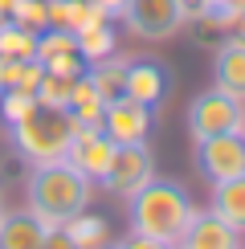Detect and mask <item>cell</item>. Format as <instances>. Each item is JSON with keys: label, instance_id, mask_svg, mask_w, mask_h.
Segmentation results:
<instances>
[{"label": "cell", "instance_id": "24", "mask_svg": "<svg viewBox=\"0 0 245 249\" xmlns=\"http://www.w3.org/2000/svg\"><path fill=\"white\" fill-rule=\"evenodd\" d=\"M86 66H90V61L82 57L78 49H74V53H61V57H53V61H45L49 74H61V78H82V74H86Z\"/></svg>", "mask_w": 245, "mask_h": 249}, {"label": "cell", "instance_id": "33", "mask_svg": "<svg viewBox=\"0 0 245 249\" xmlns=\"http://www.w3.org/2000/svg\"><path fill=\"white\" fill-rule=\"evenodd\" d=\"M0 216H4V196H0Z\"/></svg>", "mask_w": 245, "mask_h": 249}, {"label": "cell", "instance_id": "21", "mask_svg": "<svg viewBox=\"0 0 245 249\" xmlns=\"http://www.w3.org/2000/svg\"><path fill=\"white\" fill-rule=\"evenodd\" d=\"M70 86H74V78H61V74H41L37 82V107H49V110H66V102H70Z\"/></svg>", "mask_w": 245, "mask_h": 249}, {"label": "cell", "instance_id": "22", "mask_svg": "<svg viewBox=\"0 0 245 249\" xmlns=\"http://www.w3.org/2000/svg\"><path fill=\"white\" fill-rule=\"evenodd\" d=\"M37 110V94L33 90H0V119L13 127V123H20L25 115H33Z\"/></svg>", "mask_w": 245, "mask_h": 249}, {"label": "cell", "instance_id": "23", "mask_svg": "<svg viewBox=\"0 0 245 249\" xmlns=\"http://www.w3.org/2000/svg\"><path fill=\"white\" fill-rule=\"evenodd\" d=\"M13 20H17V25H25L29 33H41V29H49V0H17Z\"/></svg>", "mask_w": 245, "mask_h": 249}, {"label": "cell", "instance_id": "14", "mask_svg": "<svg viewBox=\"0 0 245 249\" xmlns=\"http://www.w3.org/2000/svg\"><path fill=\"white\" fill-rule=\"evenodd\" d=\"M168 70L159 66V61H131V70H127V94L135 98V102H147V107H159L163 94H168Z\"/></svg>", "mask_w": 245, "mask_h": 249}, {"label": "cell", "instance_id": "9", "mask_svg": "<svg viewBox=\"0 0 245 249\" xmlns=\"http://www.w3.org/2000/svg\"><path fill=\"white\" fill-rule=\"evenodd\" d=\"M151 123H156V107H147V102H135V98H119L106 107V115H102V131L110 135L115 143H139L151 135Z\"/></svg>", "mask_w": 245, "mask_h": 249}, {"label": "cell", "instance_id": "10", "mask_svg": "<svg viewBox=\"0 0 245 249\" xmlns=\"http://www.w3.org/2000/svg\"><path fill=\"white\" fill-rule=\"evenodd\" d=\"M212 86L245 102V41L237 33L217 41V53H212Z\"/></svg>", "mask_w": 245, "mask_h": 249}, {"label": "cell", "instance_id": "2", "mask_svg": "<svg viewBox=\"0 0 245 249\" xmlns=\"http://www.w3.org/2000/svg\"><path fill=\"white\" fill-rule=\"evenodd\" d=\"M90 192H94V180H86L70 160L37 163V168L29 172V184H25L29 209H33L49 229H53V225H66L70 216H78V213H86Z\"/></svg>", "mask_w": 245, "mask_h": 249}, {"label": "cell", "instance_id": "26", "mask_svg": "<svg viewBox=\"0 0 245 249\" xmlns=\"http://www.w3.org/2000/svg\"><path fill=\"white\" fill-rule=\"evenodd\" d=\"M122 249H172V245H163V241H151V237H139V233H131L127 241H122Z\"/></svg>", "mask_w": 245, "mask_h": 249}, {"label": "cell", "instance_id": "32", "mask_svg": "<svg viewBox=\"0 0 245 249\" xmlns=\"http://www.w3.org/2000/svg\"><path fill=\"white\" fill-rule=\"evenodd\" d=\"M98 249H122V241H102Z\"/></svg>", "mask_w": 245, "mask_h": 249}, {"label": "cell", "instance_id": "8", "mask_svg": "<svg viewBox=\"0 0 245 249\" xmlns=\"http://www.w3.org/2000/svg\"><path fill=\"white\" fill-rule=\"evenodd\" d=\"M115 147L119 143L110 139L102 127H78L74 131V139H70V151H66V160L74 163V168L86 176V180H102L110 168V160H115Z\"/></svg>", "mask_w": 245, "mask_h": 249}, {"label": "cell", "instance_id": "3", "mask_svg": "<svg viewBox=\"0 0 245 249\" xmlns=\"http://www.w3.org/2000/svg\"><path fill=\"white\" fill-rule=\"evenodd\" d=\"M13 147L25 155L29 163H53V160H66L70 151V139H74L78 123L66 115V110H49V107H37L33 115H25L20 123H13Z\"/></svg>", "mask_w": 245, "mask_h": 249}, {"label": "cell", "instance_id": "6", "mask_svg": "<svg viewBox=\"0 0 245 249\" xmlns=\"http://www.w3.org/2000/svg\"><path fill=\"white\" fill-rule=\"evenodd\" d=\"M192 163L209 184L245 176V131H225V135H212V139H196Z\"/></svg>", "mask_w": 245, "mask_h": 249}, {"label": "cell", "instance_id": "17", "mask_svg": "<svg viewBox=\"0 0 245 249\" xmlns=\"http://www.w3.org/2000/svg\"><path fill=\"white\" fill-rule=\"evenodd\" d=\"M94 20H110L94 0H49V25L53 29L78 33L82 25H94Z\"/></svg>", "mask_w": 245, "mask_h": 249}, {"label": "cell", "instance_id": "11", "mask_svg": "<svg viewBox=\"0 0 245 249\" xmlns=\"http://www.w3.org/2000/svg\"><path fill=\"white\" fill-rule=\"evenodd\" d=\"M237 229L233 225H225L217 213H192V221H188V229H184V237L172 249H241L237 241Z\"/></svg>", "mask_w": 245, "mask_h": 249}, {"label": "cell", "instance_id": "4", "mask_svg": "<svg viewBox=\"0 0 245 249\" xmlns=\"http://www.w3.org/2000/svg\"><path fill=\"white\" fill-rule=\"evenodd\" d=\"M241 115H245V102L225 94V90H200L196 98L188 102V135L192 143L196 139H212V135L225 131H241Z\"/></svg>", "mask_w": 245, "mask_h": 249}, {"label": "cell", "instance_id": "7", "mask_svg": "<svg viewBox=\"0 0 245 249\" xmlns=\"http://www.w3.org/2000/svg\"><path fill=\"white\" fill-rule=\"evenodd\" d=\"M151 176H156V155H151L147 139H139V143H119L115 160H110V168H106V176H102L98 184L110 196H122V200H127V196L139 192Z\"/></svg>", "mask_w": 245, "mask_h": 249}, {"label": "cell", "instance_id": "12", "mask_svg": "<svg viewBox=\"0 0 245 249\" xmlns=\"http://www.w3.org/2000/svg\"><path fill=\"white\" fill-rule=\"evenodd\" d=\"M45 233L49 225L33 209H17V213L4 209V216H0V249H41Z\"/></svg>", "mask_w": 245, "mask_h": 249}, {"label": "cell", "instance_id": "18", "mask_svg": "<svg viewBox=\"0 0 245 249\" xmlns=\"http://www.w3.org/2000/svg\"><path fill=\"white\" fill-rule=\"evenodd\" d=\"M74 45L78 53L86 61H98L106 53H115V29H110V20H94V25H82L74 33Z\"/></svg>", "mask_w": 245, "mask_h": 249}, {"label": "cell", "instance_id": "15", "mask_svg": "<svg viewBox=\"0 0 245 249\" xmlns=\"http://www.w3.org/2000/svg\"><path fill=\"white\" fill-rule=\"evenodd\" d=\"M209 213H217L225 225H233L237 233H245V176H233V180L212 184Z\"/></svg>", "mask_w": 245, "mask_h": 249}, {"label": "cell", "instance_id": "27", "mask_svg": "<svg viewBox=\"0 0 245 249\" xmlns=\"http://www.w3.org/2000/svg\"><path fill=\"white\" fill-rule=\"evenodd\" d=\"M204 8H209V0H180V13H184V25H188V20H196Z\"/></svg>", "mask_w": 245, "mask_h": 249}, {"label": "cell", "instance_id": "20", "mask_svg": "<svg viewBox=\"0 0 245 249\" xmlns=\"http://www.w3.org/2000/svg\"><path fill=\"white\" fill-rule=\"evenodd\" d=\"M0 57H13V61L37 57V33H29L17 20H4L0 25Z\"/></svg>", "mask_w": 245, "mask_h": 249}, {"label": "cell", "instance_id": "25", "mask_svg": "<svg viewBox=\"0 0 245 249\" xmlns=\"http://www.w3.org/2000/svg\"><path fill=\"white\" fill-rule=\"evenodd\" d=\"M41 249H82V245H78L66 229H61V225H53V229L45 233V241H41Z\"/></svg>", "mask_w": 245, "mask_h": 249}, {"label": "cell", "instance_id": "30", "mask_svg": "<svg viewBox=\"0 0 245 249\" xmlns=\"http://www.w3.org/2000/svg\"><path fill=\"white\" fill-rule=\"evenodd\" d=\"M13 8H17V0H0V25L13 20Z\"/></svg>", "mask_w": 245, "mask_h": 249}, {"label": "cell", "instance_id": "1", "mask_svg": "<svg viewBox=\"0 0 245 249\" xmlns=\"http://www.w3.org/2000/svg\"><path fill=\"white\" fill-rule=\"evenodd\" d=\"M192 213H196V204H192V196H188V188H184L180 180H159V176H151L139 192L127 196L131 233L163 241V245H176L184 237Z\"/></svg>", "mask_w": 245, "mask_h": 249}, {"label": "cell", "instance_id": "19", "mask_svg": "<svg viewBox=\"0 0 245 249\" xmlns=\"http://www.w3.org/2000/svg\"><path fill=\"white\" fill-rule=\"evenodd\" d=\"M82 249H98L102 241H110V225H106V216H90V213H78V216H70L66 225H61Z\"/></svg>", "mask_w": 245, "mask_h": 249}, {"label": "cell", "instance_id": "34", "mask_svg": "<svg viewBox=\"0 0 245 249\" xmlns=\"http://www.w3.org/2000/svg\"><path fill=\"white\" fill-rule=\"evenodd\" d=\"M241 131H245V115H241Z\"/></svg>", "mask_w": 245, "mask_h": 249}, {"label": "cell", "instance_id": "13", "mask_svg": "<svg viewBox=\"0 0 245 249\" xmlns=\"http://www.w3.org/2000/svg\"><path fill=\"white\" fill-rule=\"evenodd\" d=\"M127 70H131L127 57L106 53V57H98V61H90V66H86V82L98 90V98L110 107V102L127 98Z\"/></svg>", "mask_w": 245, "mask_h": 249}, {"label": "cell", "instance_id": "28", "mask_svg": "<svg viewBox=\"0 0 245 249\" xmlns=\"http://www.w3.org/2000/svg\"><path fill=\"white\" fill-rule=\"evenodd\" d=\"M94 4H98V8H102V13H106L110 20H115V17L122 13V4H127V0H94Z\"/></svg>", "mask_w": 245, "mask_h": 249}, {"label": "cell", "instance_id": "16", "mask_svg": "<svg viewBox=\"0 0 245 249\" xmlns=\"http://www.w3.org/2000/svg\"><path fill=\"white\" fill-rule=\"evenodd\" d=\"M66 115L78 123V127H102V115H106V102L98 98V90L86 82V74L74 78L70 86V102H66Z\"/></svg>", "mask_w": 245, "mask_h": 249}, {"label": "cell", "instance_id": "5", "mask_svg": "<svg viewBox=\"0 0 245 249\" xmlns=\"http://www.w3.org/2000/svg\"><path fill=\"white\" fill-rule=\"evenodd\" d=\"M119 20L127 25L131 37L139 41H168L184 29V13H180V0H127L122 4Z\"/></svg>", "mask_w": 245, "mask_h": 249}, {"label": "cell", "instance_id": "29", "mask_svg": "<svg viewBox=\"0 0 245 249\" xmlns=\"http://www.w3.org/2000/svg\"><path fill=\"white\" fill-rule=\"evenodd\" d=\"M209 4H217V8H229V13H245V0H209Z\"/></svg>", "mask_w": 245, "mask_h": 249}, {"label": "cell", "instance_id": "31", "mask_svg": "<svg viewBox=\"0 0 245 249\" xmlns=\"http://www.w3.org/2000/svg\"><path fill=\"white\" fill-rule=\"evenodd\" d=\"M233 33H237V37H241V41H245V13H241V17H237V29H233Z\"/></svg>", "mask_w": 245, "mask_h": 249}]
</instances>
